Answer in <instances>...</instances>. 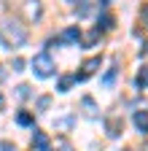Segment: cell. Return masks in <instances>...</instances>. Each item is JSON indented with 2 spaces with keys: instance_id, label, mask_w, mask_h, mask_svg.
I'll list each match as a JSON object with an SVG mask.
<instances>
[{
  "instance_id": "cell-1",
  "label": "cell",
  "mask_w": 148,
  "mask_h": 151,
  "mask_svg": "<svg viewBox=\"0 0 148 151\" xmlns=\"http://www.w3.org/2000/svg\"><path fill=\"white\" fill-rule=\"evenodd\" d=\"M0 41L6 49H19L27 41V27L16 19H0Z\"/></svg>"
},
{
  "instance_id": "cell-2",
  "label": "cell",
  "mask_w": 148,
  "mask_h": 151,
  "mask_svg": "<svg viewBox=\"0 0 148 151\" xmlns=\"http://www.w3.org/2000/svg\"><path fill=\"white\" fill-rule=\"evenodd\" d=\"M32 70H35V76H38V78H49V76H54L57 65H54V60H51L46 51H41V54L32 57Z\"/></svg>"
},
{
  "instance_id": "cell-3",
  "label": "cell",
  "mask_w": 148,
  "mask_h": 151,
  "mask_svg": "<svg viewBox=\"0 0 148 151\" xmlns=\"http://www.w3.org/2000/svg\"><path fill=\"white\" fill-rule=\"evenodd\" d=\"M24 19L27 22H38V19L43 16V6H41V0H24Z\"/></svg>"
},
{
  "instance_id": "cell-4",
  "label": "cell",
  "mask_w": 148,
  "mask_h": 151,
  "mask_svg": "<svg viewBox=\"0 0 148 151\" xmlns=\"http://www.w3.org/2000/svg\"><path fill=\"white\" fill-rule=\"evenodd\" d=\"M57 43H81V30H78V27H67V30H62L59 38H57Z\"/></svg>"
},
{
  "instance_id": "cell-5",
  "label": "cell",
  "mask_w": 148,
  "mask_h": 151,
  "mask_svg": "<svg viewBox=\"0 0 148 151\" xmlns=\"http://www.w3.org/2000/svg\"><path fill=\"white\" fill-rule=\"evenodd\" d=\"M97 68H100V57H92V60H86V62H84V70H81V73H76V81H86V78H89V76L94 73Z\"/></svg>"
},
{
  "instance_id": "cell-6",
  "label": "cell",
  "mask_w": 148,
  "mask_h": 151,
  "mask_svg": "<svg viewBox=\"0 0 148 151\" xmlns=\"http://www.w3.org/2000/svg\"><path fill=\"white\" fill-rule=\"evenodd\" d=\"M49 146H51L49 135H46V132H38V129H35V138H32V148H35V151H49Z\"/></svg>"
},
{
  "instance_id": "cell-7",
  "label": "cell",
  "mask_w": 148,
  "mask_h": 151,
  "mask_svg": "<svg viewBox=\"0 0 148 151\" xmlns=\"http://www.w3.org/2000/svg\"><path fill=\"white\" fill-rule=\"evenodd\" d=\"M105 129H108L110 138H119L121 129H124V122H121V119H108V122H105Z\"/></svg>"
},
{
  "instance_id": "cell-8",
  "label": "cell",
  "mask_w": 148,
  "mask_h": 151,
  "mask_svg": "<svg viewBox=\"0 0 148 151\" xmlns=\"http://www.w3.org/2000/svg\"><path fill=\"white\" fill-rule=\"evenodd\" d=\"M135 127H137V132H148V111H135Z\"/></svg>"
},
{
  "instance_id": "cell-9",
  "label": "cell",
  "mask_w": 148,
  "mask_h": 151,
  "mask_svg": "<svg viewBox=\"0 0 148 151\" xmlns=\"http://www.w3.org/2000/svg\"><path fill=\"white\" fill-rule=\"evenodd\" d=\"M73 84H76V76H73V73H67V76H62V78H59V84H57V89L59 92H67Z\"/></svg>"
},
{
  "instance_id": "cell-10",
  "label": "cell",
  "mask_w": 148,
  "mask_h": 151,
  "mask_svg": "<svg viewBox=\"0 0 148 151\" xmlns=\"http://www.w3.org/2000/svg\"><path fill=\"white\" fill-rule=\"evenodd\" d=\"M135 84H137L140 89H145V86H148V65H143V68L137 70V78H135Z\"/></svg>"
},
{
  "instance_id": "cell-11",
  "label": "cell",
  "mask_w": 148,
  "mask_h": 151,
  "mask_svg": "<svg viewBox=\"0 0 148 151\" xmlns=\"http://www.w3.org/2000/svg\"><path fill=\"white\" fill-rule=\"evenodd\" d=\"M97 38H100V30L94 27V30H92V32H86V35H81V43H84V46H94V43H97Z\"/></svg>"
},
{
  "instance_id": "cell-12",
  "label": "cell",
  "mask_w": 148,
  "mask_h": 151,
  "mask_svg": "<svg viewBox=\"0 0 148 151\" xmlns=\"http://www.w3.org/2000/svg\"><path fill=\"white\" fill-rule=\"evenodd\" d=\"M110 27H113V14H102V19H100L97 30L102 32V30H110Z\"/></svg>"
},
{
  "instance_id": "cell-13",
  "label": "cell",
  "mask_w": 148,
  "mask_h": 151,
  "mask_svg": "<svg viewBox=\"0 0 148 151\" xmlns=\"http://www.w3.org/2000/svg\"><path fill=\"white\" fill-rule=\"evenodd\" d=\"M116 73H119V65L108 68V73L102 76V84H105V86H110V84H113V78H116Z\"/></svg>"
},
{
  "instance_id": "cell-14",
  "label": "cell",
  "mask_w": 148,
  "mask_h": 151,
  "mask_svg": "<svg viewBox=\"0 0 148 151\" xmlns=\"http://www.w3.org/2000/svg\"><path fill=\"white\" fill-rule=\"evenodd\" d=\"M16 122H19V124H24V127H27V124H32L35 119H32V113H27V111H19V113H16Z\"/></svg>"
},
{
  "instance_id": "cell-15",
  "label": "cell",
  "mask_w": 148,
  "mask_h": 151,
  "mask_svg": "<svg viewBox=\"0 0 148 151\" xmlns=\"http://www.w3.org/2000/svg\"><path fill=\"white\" fill-rule=\"evenodd\" d=\"M84 108H86V113H89V116H94V100H92V97H84Z\"/></svg>"
},
{
  "instance_id": "cell-16",
  "label": "cell",
  "mask_w": 148,
  "mask_h": 151,
  "mask_svg": "<svg viewBox=\"0 0 148 151\" xmlns=\"http://www.w3.org/2000/svg\"><path fill=\"white\" fill-rule=\"evenodd\" d=\"M89 14V0H81V6H78V16H86Z\"/></svg>"
},
{
  "instance_id": "cell-17",
  "label": "cell",
  "mask_w": 148,
  "mask_h": 151,
  "mask_svg": "<svg viewBox=\"0 0 148 151\" xmlns=\"http://www.w3.org/2000/svg\"><path fill=\"white\" fill-rule=\"evenodd\" d=\"M49 103H51V97L46 94V97H41V100H38V108H41V111H46V108H49Z\"/></svg>"
},
{
  "instance_id": "cell-18",
  "label": "cell",
  "mask_w": 148,
  "mask_h": 151,
  "mask_svg": "<svg viewBox=\"0 0 148 151\" xmlns=\"http://www.w3.org/2000/svg\"><path fill=\"white\" fill-rule=\"evenodd\" d=\"M0 151H16V146L8 143V140H3V143H0Z\"/></svg>"
},
{
  "instance_id": "cell-19",
  "label": "cell",
  "mask_w": 148,
  "mask_h": 151,
  "mask_svg": "<svg viewBox=\"0 0 148 151\" xmlns=\"http://www.w3.org/2000/svg\"><path fill=\"white\" fill-rule=\"evenodd\" d=\"M24 68V60H14V70H22Z\"/></svg>"
},
{
  "instance_id": "cell-20",
  "label": "cell",
  "mask_w": 148,
  "mask_h": 151,
  "mask_svg": "<svg viewBox=\"0 0 148 151\" xmlns=\"http://www.w3.org/2000/svg\"><path fill=\"white\" fill-rule=\"evenodd\" d=\"M19 94H22V97H27V94H30V86H24V84H22V86H19Z\"/></svg>"
},
{
  "instance_id": "cell-21",
  "label": "cell",
  "mask_w": 148,
  "mask_h": 151,
  "mask_svg": "<svg viewBox=\"0 0 148 151\" xmlns=\"http://www.w3.org/2000/svg\"><path fill=\"white\" fill-rule=\"evenodd\" d=\"M143 24L148 27V6H143Z\"/></svg>"
},
{
  "instance_id": "cell-22",
  "label": "cell",
  "mask_w": 148,
  "mask_h": 151,
  "mask_svg": "<svg viewBox=\"0 0 148 151\" xmlns=\"http://www.w3.org/2000/svg\"><path fill=\"white\" fill-rule=\"evenodd\" d=\"M140 51H143V54H148V41L143 43V49H140Z\"/></svg>"
}]
</instances>
